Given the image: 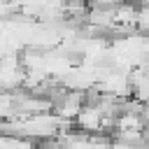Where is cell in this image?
I'll list each match as a JSON object with an SVG mask.
<instances>
[{"label":"cell","mask_w":149,"mask_h":149,"mask_svg":"<svg viewBox=\"0 0 149 149\" xmlns=\"http://www.w3.org/2000/svg\"><path fill=\"white\" fill-rule=\"evenodd\" d=\"M137 33L142 35H149V5H142L137 9Z\"/></svg>","instance_id":"obj_3"},{"label":"cell","mask_w":149,"mask_h":149,"mask_svg":"<svg viewBox=\"0 0 149 149\" xmlns=\"http://www.w3.org/2000/svg\"><path fill=\"white\" fill-rule=\"evenodd\" d=\"M0 149H35V142L21 135L0 133Z\"/></svg>","instance_id":"obj_2"},{"label":"cell","mask_w":149,"mask_h":149,"mask_svg":"<svg viewBox=\"0 0 149 149\" xmlns=\"http://www.w3.org/2000/svg\"><path fill=\"white\" fill-rule=\"evenodd\" d=\"M72 126H77L84 135H98L102 128H107V126H116V121L107 119L105 112H102L98 105L86 102V107L77 114V119L72 121Z\"/></svg>","instance_id":"obj_1"}]
</instances>
